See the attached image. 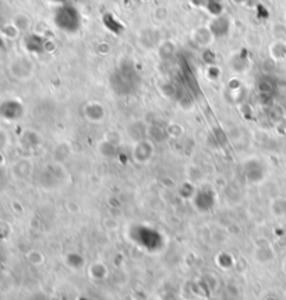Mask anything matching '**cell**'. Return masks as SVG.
Returning <instances> with one entry per match:
<instances>
[{
  "label": "cell",
  "mask_w": 286,
  "mask_h": 300,
  "mask_svg": "<svg viewBox=\"0 0 286 300\" xmlns=\"http://www.w3.org/2000/svg\"><path fill=\"white\" fill-rule=\"evenodd\" d=\"M3 49V42H2V38H0V52Z\"/></svg>",
  "instance_id": "6da1fadb"
}]
</instances>
